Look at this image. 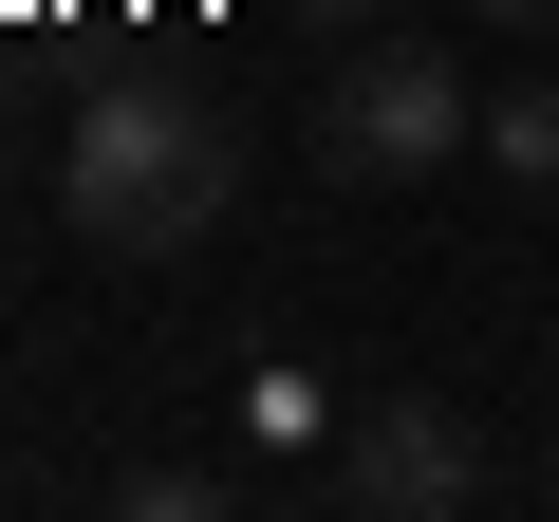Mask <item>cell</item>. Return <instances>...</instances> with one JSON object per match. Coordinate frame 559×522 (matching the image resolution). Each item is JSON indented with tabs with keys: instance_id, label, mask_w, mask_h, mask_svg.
I'll list each match as a JSON object with an SVG mask.
<instances>
[{
	"instance_id": "cell-1",
	"label": "cell",
	"mask_w": 559,
	"mask_h": 522,
	"mask_svg": "<svg viewBox=\"0 0 559 522\" xmlns=\"http://www.w3.org/2000/svg\"><path fill=\"white\" fill-rule=\"evenodd\" d=\"M57 205H75V242H112V261H187V242H224V205H242V112L131 75V94L75 112Z\"/></svg>"
},
{
	"instance_id": "cell-2",
	"label": "cell",
	"mask_w": 559,
	"mask_h": 522,
	"mask_svg": "<svg viewBox=\"0 0 559 522\" xmlns=\"http://www.w3.org/2000/svg\"><path fill=\"white\" fill-rule=\"evenodd\" d=\"M318 168L336 187H411V168H448V150H485V94L429 57V38H355L336 75H318Z\"/></svg>"
},
{
	"instance_id": "cell-3",
	"label": "cell",
	"mask_w": 559,
	"mask_h": 522,
	"mask_svg": "<svg viewBox=\"0 0 559 522\" xmlns=\"http://www.w3.org/2000/svg\"><path fill=\"white\" fill-rule=\"evenodd\" d=\"M466 485H485V429H466L448 392H392V411L336 429V503H355V522H429V503H466Z\"/></svg>"
},
{
	"instance_id": "cell-4",
	"label": "cell",
	"mask_w": 559,
	"mask_h": 522,
	"mask_svg": "<svg viewBox=\"0 0 559 522\" xmlns=\"http://www.w3.org/2000/svg\"><path fill=\"white\" fill-rule=\"evenodd\" d=\"M242 448H280V466H336V392H318L299 355H280V373L242 392Z\"/></svg>"
},
{
	"instance_id": "cell-5",
	"label": "cell",
	"mask_w": 559,
	"mask_h": 522,
	"mask_svg": "<svg viewBox=\"0 0 559 522\" xmlns=\"http://www.w3.org/2000/svg\"><path fill=\"white\" fill-rule=\"evenodd\" d=\"M485 168L503 187H559V75H503L485 94Z\"/></svg>"
},
{
	"instance_id": "cell-6",
	"label": "cell",
	"mask_w": 559,
	"mask_h": 522,
	"mask_svg": "<svg viewBox=\"0 0 559 522\" xmlns=\"http://www.w3.org/2000/svg\"><path fill=\"white\" fill-rule=\"evenodd\" d=\"M112 503H131V522H205V503H224V466H187V448H150V466H131Z\"/></svg>"
},
{
	"instance_id": "cell-7",
	"label": "cell",
	"mask_w": 559,
	"mask_h": 522,
	"mask_svg": "<svg viewBox=\"0 0 559 522\" xmlns=\"http://www.w3.org/2000/svg\"><path fill=\"white\" fill-rule=\"evenodd\" d=\"M392 20V0H299V38H373Z\"/></svg>"
},
{
	"instance_id": "cell-8",
	"label": "cell",
	"mask_w": 559,
	"mask_h": 522,
	"mask_svg": "<svg viewBox=\"0 0 559 522\" xmlns=\"http://www.w3.org/2000/svg\"><path fill=\"white\" fill-rule=\"evenodd\" d=\"M466 20H503V38H540V20H559V0H466Z\"/></svg>"
}]
</instances>
